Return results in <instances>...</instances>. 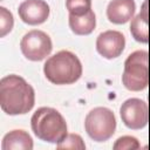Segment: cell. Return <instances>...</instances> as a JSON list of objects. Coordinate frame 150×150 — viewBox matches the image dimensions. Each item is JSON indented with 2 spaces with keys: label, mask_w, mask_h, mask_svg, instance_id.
Instances as JSON below:
<instances>
[{
  "label": "cell",
  "mask_w": 150,
  "mask_h": 150,
  "mask_svg": "<svg viewBox=\"0 0 150 150\" xmlns=\"http://www.w3.org/2000/svg\"><path fill=\"white\" fill-rule=\"evenodd\" d=\"M35 103L33 87L19 75H7L0 80V107L7 115H22Z\"/></svg>",
  "instance_id": "6da1fadb"
},
{
  "label": "cell",
  "mask_w": 150,
  "mask_h": 150,
  "mask_svg": "<svg viewBox=\"0 0 150 150\" xmlns=\"http://www.w3.org/2000/svg\"><path fill=\"white\" fill-rule=\"evenodd\" d=\"M43 73L53 84H71L81 77L82 64L74 53L60 50L45 62Z\"/></svg>",
  "instance_id": "7a4b0ae2"
},
{
  "label": "cell",
  "mask_w": 150,
  "mask_h": 150,
  "mask_svg": "<svg viewBox=\"0 0 150 150\" xmlns=\"http://www.w3.org/2000/svg\"><path fill=\"white\" fill-rule=\"evenodd\" d=\"M34 135L49 143H60L67 136V123L64 117L54 108L41 107L30 118Z\"/></svg>",
  "instance_id": "3957f363"
},
{
  "label": "cell",
  "mask_w": 150,
  "mask_h": 150,
  "mask_svg": "<svg viewBox=\"0 0 150 150\" xmlns=\"http://www.w3.org/2000/svg\"><path fill=\"white\" fill-rule=\"evenodd\" d=\"M149 54L146 50H136L131 53L124 62L122 82L128 90L141 91L149 83Z\"/></svg>",
  "instance_id": "277c9868"
},
{
  "label": "cell",
  "mask_w": 150,
  "mask_h": 150,
  "mask_svg": "<svg viewBox=\"0 0 150 150\" xmlns=\"http://www.w3.org/2000/svg\"><path fill=\"white\" fill-rule=\"evenodd\" d=\"M84 129L93 141H108L116 130V118L114 112L105 107L91 109L86 116Z\"/></svg>",
  "instance_id": "5b68a950"
},
{
  "label": "cell",
  "mask_w": 150,
  "mask_h": 150,
  "mask_svg": "<svg viewBox=\"0 0 150 150\" xmlns=\"http://www.w3.org/2000/svg\"><path fill=\"white\" fill-rule=\"evenodd\" d=\"M20 48L26 59L30 61H42L50 54L53 43L47 33L33 29L23 35L20 42Z\"/></svg>",
  "instance_id": "8992f818"
},
{
  "label": "cell",
  "mask_w": 150,
  "mask_h": 150,
  "mask_svg": "<svg viewBox=\"0 0 150 150\" xmlns=\"http://www.w3.org/2000/svg\"><path fill=\"white\" fill-rule=\"evenodd\" d=\"M120 115L123 123L129 129H142L148 124L149 121L148 104L141 98H129L122 103Z\"/></svg>",
  "instance_id": "52a82bcc"
},
{
  "label": "cell",
  "mask_w": 150,
  "mask_h": 150,
  "mask_svg": "<svg viewBox=\"0 0 150 150\" xmlns=\"http://www.w3.org/2000/svg\"><path fill=\"white\" fill-rule=\"evenodd\" d=\"M125 47V38L118 30H105L97 36L96 49L105 59L118 57Z\"/></svg>",
  "instance_id": "ba28073f"
},
{
  "label": "cell",
  "mask_w": 150,
  "mask_h": 150,
  "mask_svg": "<svg viewBox=\"0 0 150 150\" xmlns=\"http://www.w3.org/2000/svg\"><path fill=\"white\" fill-rule=\"evenodd\" d=\"M49 12V5L45 0H25L18 8L20 19L30 26L43 23L48 19Z\"/></svg>",
  "instance_id": "9c48e42d"
},
{
  "label": "cell",
  "mask_w": 150,
  "mask_h": 150,
  "mask_svg": "<svg viewBox=\"0 0 150 150\" xmlns=\"http://www.w3.org/2000/svg\"><path fill=\"white\" fill-rule=\"evenodd\" d=\"M135 9L134 0H111L107 7V16L110 22L123 25L132 19Z\"/></svg>",
  "instance_id": "30bf717a"
},
{
  "label": "cell",
  "mask_w": 150,
  "mask_h": 150,
  "mask_svg": "<svg viewBox=\"0 0 150 150\" xmlns=\"http://www.w3.org/2000/svg\"><path fill=\"white\" fill-rule=\"evenodd\" d=\"M33 139L25 130H12L7 132L1 142V150H32Z\"/></svg>",
  "instance_id": "8fae6325"
},
{
  "label": "cell",
  "mask_w": 150,
  "mask_h": 150,
  "mask_svg": "<svg viewBox=\"0 0 150 150\" xmlns=\"http://www.w3.org/2000/svg\"><path fill=\"white\" fill-rule=\"evenodd\" d=\"M148 21H149L148 1L145 0L143 4L142 11L131 20V23H130V32L136 41L142 42V43H148L149 41Z\"/></svg>",
  "instance_id": "7c38bea8"
},
{
  "label": "cell",
  "mask_w": 150,
  "mask_h": 150,
  "mask_svg": "<svg viewBox=\"0 0 150 150\" xmlns=\"http://www.w3.org/2000/svg\"><path fill=\"white\" fill-rule=\"evenodd\" d=\"M69 27L76 35H88L96 27V16L93 9L81 15L69 14Z\"/></svg>",
  "instance_id": "4fadbf2b"
},
{
  "label": "cell",
  "mask_w": 150,
  "mask_h": 150,
  "mask_svg": "<svg viewBox=\"0 0 150 150\" xmlns=\"http://www.w3.org/2000/svg\"><path fill=\"white\" fill-rule=\"evenodd\" d=\"M57 149H71V150H84L86 144L82 137L77 134H67V136L56 145Z\"/></svg>",
  "instance_id": "5bb4252c"
},
{
  "label": "cell",
  "mask_w": 150,
  "mask_h": 150,
  "mask_svg": "<svg viewBox=\"0 0 150 150\" xmlns=\"http://www.w3.org/2000/svg\"><path fill=\"white\" fill-rule=\"evenodd\" d=\"M66 7L69 14L81 15L91 9V0H66Z\"/></svg>",
  "instance_id": "9a60e30c"
},
{
  "label": "cell",
  "mask_w": 150,
  "mask_h": 150,
  "mask_svg": "<svg viewBox=\"0 0 150 150\" xmlns=\"http://www.w3.org/2000/svg\"><path fill=\"white\" fill-rule=\"evenodd\" d=\"M14 25L13 15L9 11H7L5 7H0V36L4 38L6 34H8Z\"/></svg>",
  "instance_id": "2e32d148"
},
{
  "label": "cell",
  "mask_w": 150,
  "mask_h": 150,
  "mask_svg": "<svg viewBox=\"0 0 150 150\" xmlns=\"http://www.w3.org/2000/svg\"><path fill=\"white\" fill-rule=\"evenodd\" d=\"M112 148L115 150H136L139 148V143L132 136H123L115 142Z\"/></svg>",
  "instance_id": "e0dca14e"
}]
</instances>
